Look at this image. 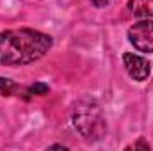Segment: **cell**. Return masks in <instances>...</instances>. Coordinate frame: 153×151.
Segmentation results:
<instances>
[{
    "instance_id": "6da1fadb",
    "label": "cell",
    "mask_w": 153,
    "mask_h": 151,
    "mask_svg": "<svg viewBox=\"0 0 153 151\" xmlns=\"http://www.w3.org/2000/svg\"><path fill=\"white\" fill-rule=\"evenodd\" d=\"M52 36L34 29L0 32V68H22L41 61L52 50Z\"/></svg>"
},
{
    "instance_id": "7a4b0ae2",
    "label": "cell",
    "mask_w": 153,
    "mask_h": 151,
    "mask_svg": "<svg viewBox=\"0 0 153 151\" xmlns=\"http://www.w3.org/2000/svg\"><path fill=\"white\" fill-rule=\"evenodd\" d=\"M73 126L85 141H100L107 132L105 119L102 117L98 105L87 101L84 107H78L73 112Z\"/></svg>"
},
{
    "instance_id": "3957f363",
    "label": "cell",
    "mask_w": 153,
    "mask_h": 151,
    "mask_svg": "<svg viewBox=\"0 0 153 151\" xmlns=\"http://www.w3.org/2000/svg\"><path fill=\"white\" fill-rule=\"evenodd\" d=\"M126 38L137 52L153 53V20L143 18L137 23H134L128 29Z\"/></svg>"
},
{
    "instance_id": "277c9868",
    "label": "cell",
    "mask_w": 153,
    "mask_h": 151,
    "mask_svg": "<svg viewBox=\"0 0 153 151\" xmlns=\"http://www.w3.org/2000/svg\"><path fill=\"white\" fill-rule=\"evenodd\" d=\"M123 59V66L126 70L128 76L135 82H144L148 76H150V71H152V64L148 59H144L143 55H137V53H132V52H125L121 55Z\"/></svg>"
},
{
    "instance_id": "5b68a950",
    "label": "cell",
    "mask_w": 153,
    "mask_h": 151,
    "mask_svg": "<svg viewBox=\"0 0 153 151\" xmlns=\"http://www.w3.org/2000/svg\"><path fill=\"white\" fill-rule=\"evenodd\" d=\"M128 9L137 18H153V0H128Z\"/></svg>"
},
{
    "instance_id": "8992f818",
    "label": "cell",
    "mask_w": 153,
    "mask_h": 151,
    "mask_svg": "<svg viewBox=\"0 0 153 151\" xmlns=\"http://www.w3.org/2000/svg\"><path fill=\"white\" fill-rule=\"evenodd\" d=\"M23 91H25V89H22L14 80L5 78V76H0V94H2V96H13V94L18 93V96L23 98Z\"/></svg>"
},
{
    "instance_id": "52a82bcc",
    "label": "cell",
    "mask_w": 153,
    "mask_h": 151,
    "mask_svg": "<svg viewBox=\"0 0 153 151\" xmlns=\"http://www.w3.org/2000/svg\"><path fill=\"white\" fill-rule=\"evenodd\" d=\"M48 93H50L48 84H45V82H34L32 85L25 87V100H30L32 96H45Z\"/></svg>"
},
{
    "instance_id": "ba28073f",
    "label": "cell",
    "mask_w": 153,
    "mask_h": 151,
    "mask_svg": "<svg viewBox=\"0 0 153 151\" xmlns=\"http://www.w3.org/2000/svg\"><path fill=\"white\" fill-rule=\"evenodd\" d=\"M125 150H143V151H150V150H152V146H150V144H148V142H146V141H144L143 137H141V139H139L137 142H134V144L126 146Z\"/></svg>"
},
{
    "instance_id": "9c48e42d",
    "label": "cell",
    "mask_w": 153,
    "mask_h": 151,
    "mask_svg": "<svg viewBox=\"0 0 153 151\" xmlns=\"http://www.w3.org/2000/svg\"><path fill=\"white\" fill-rule=\"evenodd\" d=\"M89 2H91V5L96 7V9H102V7H105V5L111 4V0H89Z\"/></svg>"
},
{
    "instance_id": "30bf717a",
    "label": "cell",
    "mask_w": 153,
    "mask_h": 151,
    "mask_svg": "<svg viewBox=\"0 0 153 151\" xmlns=\"http://www.w3.org/2000/svg\"><path fill=\"white\" fill-rule=\"evenodd\" d=\"M48 150H68V146H64V144H52V146H48Z\"/></svg>"
}]
</instances>
